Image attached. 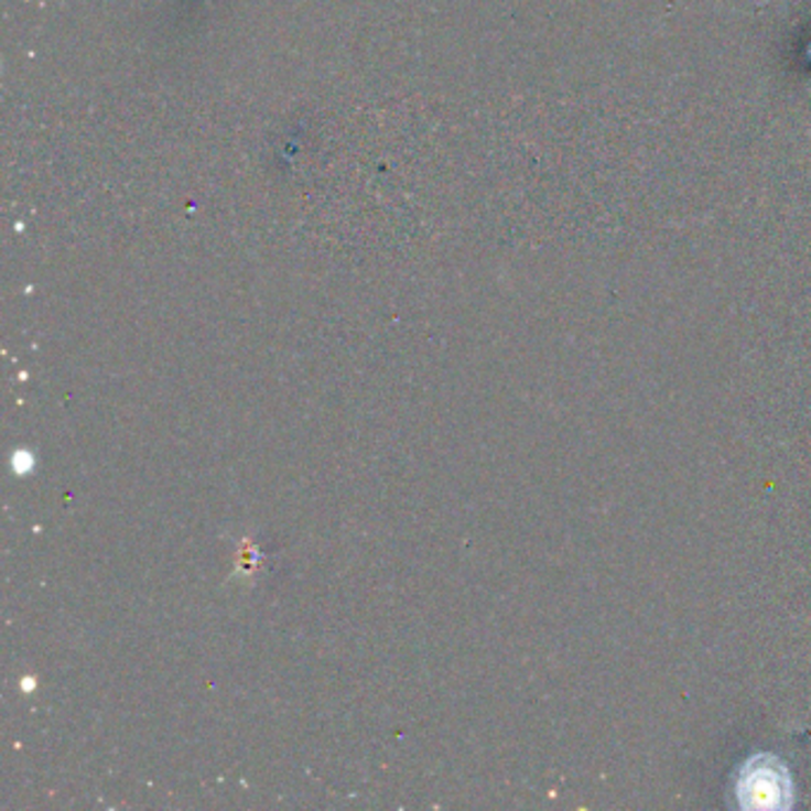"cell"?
Returning <instances> with one entry per match:
<instances>
[{
	"instance_id": "6da1fadb",
	"label": "cell",
	"mask_w": 811,
	"mask_h": 811,
	"mask_svg": "<svg viewBox=\"0 0 811 811\" xmlns=\"http://www.w3.org/2000/svg\"><path fill=\"white\" fill-rule=\"evenodd\" d=\"M740 794L749 798V804L776 807L788 798V778L774 766H753V771L740 778Z\"/></svg>"
}]
</instances>
